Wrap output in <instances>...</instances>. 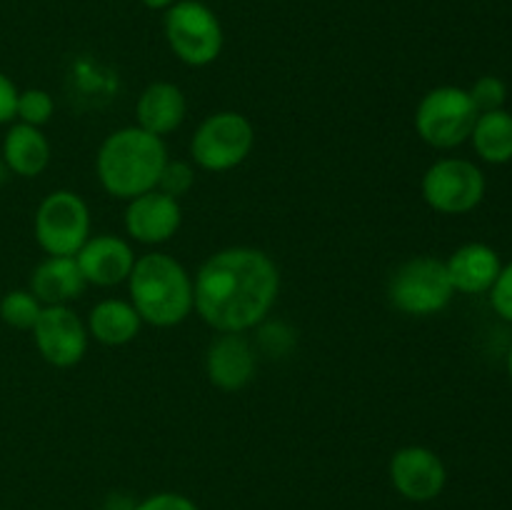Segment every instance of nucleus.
Returning <instances> with one entry per match:
<instances>
[{
  "label": "nucleus",
  "mask_w": 512,
  "mask_h": 510,
  "mask_svg": "<svg viewBox=\"0 0 512 510\" xmlns=\"http://www.w3.org/2000/svg\"><path fill=\"white\" fill-rule=\"evenodd\" d=\"M183 220L180 203L158 188L128 200L125 208V230L133 240L145 245H158L173 238Z\"/></svg>",
  "instance_id": "nucleus-12"
},
{
  "label": "nucleus",
  "mask_w": 512,
  "mask_h": 510,
  "mask_svg": "<svg viewBox=\"0 0 512 510\" xmlns=\"http://www.w3.org/2000/svg\"><path fill=\"white\" fill-rule=\"evenodd\" d=\"M205 370L215 388L240 390L253 380L255 353L240 333H223L210 343Z\"/></svg>",
  "instance_id": "nucleus-14"
},
{
  "label": "nucleus",
  "mask_w": 512,
  "mask_h": 510,
  "mask_svg": "<svg viewBox=\"0 0 512 510\" xmlns=\"http://www.w3.org/2000/svg\"><path fill=\"white\" fill-rule=\"evenodd\" d=\"M470 100L475 103L478 113H490V110H500L508 98V85L498 78V75H480L468 90Z\"/></svg>",
  "instance_id": "nucleus-23"
},
{
  "label": "nucleus",
  "mask_w": 512,
  "mask_h": 510,
  "mask_svg": "<svg viewBox=\"0 0 512 510\" xmlns=\"http://www.w3.org/2000/svg\"><path fill=\"white\" fill-rule=\"evenodd\" d=\"M445 465L435 450L423 448V445H408L400 448L390 460V480L395 490L415 503L438 498L440 490L445 488Z\"/></svg>",
  "instance_id": "nucleus-11"
},
{
  "label": "nucleus",
  "mask_w": 512,
  "mask_h": 510,
  "mask_svg": "<svg viewBox=\"0 0 512 510\" xmlns=\"http://www.w3.org/2000/svg\"><path fill=\"white\" fill-rule=\"evenodd\" d=\"M255 145L253 123L243 113L208 115L190 140V158L210 173H225L243 163Z\"/></svg>",
  "instance_id": "nucleus-7"
},
{
  "label": "nucleus",
  "mask_w": 512,
  "mask_h": 510,
  "mask_svg": "<svg viewBox=\"0 0 512 510\" xmlns=\"http://www.w3.org/2000/svg\"><path fill=\"white\" fill-rule=\"evenodd\" d=\"M33 228L48 255H75L90 238V210L73 190H53L40 200Z\"/></svg>",
  "instance_id": "nucleus-8"
},
{
  "label": "nucleus",
  "mask_w": 512,
  "mask_h": 510,
  "mask_svg": "<svg viewBox=\"0 0 512 510\" xmlns=\"http://www.w3.org/2000/svg\"><path fill=\"white\" fill-rule=\"evenodd\" d=\"M165 163L168 148L163 138L128 125L103 140L95 155V173L105 193L118 200H133L158 188Z\"/></svg>",
  "instance_id": "nucleus-2"
},
{
  "label": "nucleus",
  "mask_w": 512,
  "mask_h": 510,
  "mask_svg": "<svg viewBox=\"0 0 512 510\" xmlns=\"http://www.w3.org/2000/svg\"><path fill=\"white\" fill-rule=\"evenodd\" d=\"M8 173H10V170H8V165H5L3 160H0V183H3V180L8 178Z\"/></svg>",
  "instance_id": "nucleus-29"
},
{
  "label": "nucleus",
  "mask_w": 512,
  "mask_h": 510,
  "mask_svg": "<svg viewBox=\"0 0 512 510\" xmlns=\"http://www.w3.org/2000/svg\"><path fill=\"white\" fill-rule=\"evenodd\" d=\"M445 268H448L450 283H453V288L458 293L480 295L490 293L493 283L498 280L503 263H500V255L490 245L468 243L460 245L445 260Z\"/></svg>",
  "instance_id": "nucleus-15"
},
{
  "label": "nucleus",
  "mask_w": 512,
  "mask_h": 510,
  "mask_svg": "<svg viewBox=\"0 0 512 510\" xmlns=\"http://www.w3.org/2000/svg\"><path fill=\"white\" fill-rule=\"evenodd\" d=\"M470 93L455 85H440L423 95L415 110V130L428 145L440 150L463 145L478 120Z\"/></svg>",
  "instance_id": "nucleus-6"
},
{
  "label": "nucleus",
  "mask_w": 512,
  "mask_h": 510,
  "mask_svg": "<svg viewBox=\"0 0 512 510\" xmlns=\"http://www.w3.org/2000/svg\"><path fill=\"white\" fill-rule=\"evenodd\" d=\"M75 263H78L85 283L110 288V285L128 280L130 270L135 265V253L123 238L103 233L85 240L83 248L75 253Z\"/></svg>",
  "instance_id": "nucleus-13"
},
{
  "label": "nucleus",
  "mask_w": 512,
  "mask_h": 510,
  "mask_svg": "<svg viewBox=\"0 0 512 510\" xmlns=\"http://www.w3.org/2000/svg\"><path fill=\"white\" fill-rule=\"evenodd\" d=\"M473 148L485 163L503 165L512 160V115L505 108L480 113L470 133Z\"/></svg>",
  "instance_id": "nucleus-20"
},
{
  "label": "nucleus",
  "mask_w": 512,
  "mask_h": 510,
  "mask_svg": "<svg viewBox=\"0 0 512 510\" xmlns=\"http://www.w3.org/2000/svg\"><path fill=\"white\" fill-rule=\"evenodd\" d=\"M133 510H198L193 500H188L185 495L178 493H158L150 495L148 500H143L140 505H135Z\"/></svg>",
  "instance_id": "nucleus-26"
},
{
  "label": "nucleus",
  "mask_w": 512,
  "mask_h": 510,
  "mask_svg": "<svg viewBox=\"0 0 512 510\" xmlns=\"http://www.w3.org/2000/svg\"><path fill=\"white\" fill-rule=\"evenodd\" d=\"M140 325H143V320H140L133 303L108 298L93 305L85 328H88V335H93L98 343L113 345L115 348V345H125L135 340V335L140 333Z\"/></svg>",
  "instance_id": "nucleus-19"
},
{
  "label": "nucleus",
  "mask_w": 512,
  "mask_h": 510,
  "mask_svg": "<svg viewBox=\"0 0 512 510\" xmlns=\"http://www.w3.org/2000/svg\"><path fill=\"white\" fill-rule=\"evenodd\" d=\"M195 185V170L193 165L185 163V160H168L160 173L158 190L160 193L170 195V198H183L190 193V188Z\"/></svg>",
  "instance_id": "nucleus-24"
},
{
  "label": "nucleus",
  "mask_w": 512,
  "mask_h": 510,
  "mask_svg": "<svg viewBox=\"0 0 512 510\" xmlns=\"http://www.w3.org/2000/svg\"><path fill=\"white\" fill-rule=\"evenodd\" d=\"M185 113H188V103H185L183 90L168 80L150 83L135 103L138 128L148 130L158 138L178 130L183 125Z\"/></svg>",
  "instance_id": "nucleus-16"
},
{
  "label": "nucleus",
  "mask_w": 512,
  "mask_h": 510,
  "mask_svg": "<svg viewBox=\"0 0 512 510\" xmlns=\"http://www.w3.org/2000/svg\"><path fill=\"white\" fill-rule=\"evenodd\" d=\"M280 273L258 248L235 245L200 265L193 280V308L218 333H243L268 318L278 300Z\"/></svg>",
  "instance_id": "nucleus-1"
},
{
  "label": "nucleus",
  "mask_w": 512,
  "mask_h": 510,
  "mask_svg": "<svg viewBox=\"0 0 512 510\" xmlns=\"http://www.w3.org/2000/svg\"><path fill=\"white\" fill-rule=\"evenodd\" d=\"M43 303L30 290H10L0 300V318L18 330H33Z\"/></svg>",
  "instance_id": "nucleus-21"
},
{
  "label": "nucleus",
  "mask_w": 512,
  "mask_h": 510,
  "mask_svg": "<svg viewBox=\"0 0 512 510\" xmlns=\"http://www.w3.org/2000/svg\"><path fill=\"white\" fill-rule=\"evenodd\" d=\"M33 340L45 363L73 368L88 350V328L68 305H43L33 325Z\"/></svg>",
  "instance_id": "nucleus-10"
},
{
  "label": "nucleus",
  "mask_w": 512,
  "mask_h": 510,
  "mask_svg": "<svg viewBox=\"0 0 512 510\" xmlns=\"http://www.w3.org/2000/svg\"><path fill=\"white\" fill-rule=\"evenodd\" d=\"M163 28L175 58L193 68L215 63L223 50V25L215 10L203 0H175L165 10Z\"/></svg>",
  "instance_id": "nucleus-4"
},
{
  "label": "nucleus",
  "mask_w": 512,
  "mask_h": 510,
  "mask_svg": "<svg viewBox=\"0 0 512 510\" xmlns=\"http://www.w3.org/2000/svg\"><path fill=\"white\" fill-rule=\"evenodd\" d=\"M490 303H493L495 313L503 320L512 323V260L500 268L498 280L490 288Z\"/></svg>",
  "instance_id": "nucleus-25"
},
{
  "label": "nucleus",
  "mask_w": 512,
  "mask_h": 510,
  "mask_svg": "<svg viewBox=\"0 0 512 510\" xmlns=\"http://www.w3.org/2000/svg\"><path fill=\"white\" fill-rule=\"evenodd\" d=\"M140 3L150 10H168L175 0H140Z\"/></svg>",
  "instance_id": "nucleus-28"
},
{
  "label": "nucleus",
  "mask_w": 512,
  "mask_h": 510,
  "mask_svg": "<svg viewBox=\"0 0 512 510\" xmlns=\"http://www.w3.org/2000/svg\"><path fill=\"white\" fill-rule=\"evenodd\" d=\"M83 273L75 255H48L30 275V293L43 305H68L85 293Z\"/></svg>",
  "instance_id": "nucleus-17"
},
{
  "label": "nucleus",
  "mask_w": 512,
  "mask_h": 510,
  "mask_svg": "<svg viewBox=\"0 0 512 510\" xmlns=\"http://www.w3.org/2000/svg\"><path fill=\"white\" fill-rule=\"evenodd\" d=\"M3 163L20 178H38L50 163V143L35 125L18 123L3 140Z\"/></svg>",
  "instance_id": "nucleus-18"
},
{
  "label": "nucleus",
  "mask_w": 512,
  "mask_h": 510,
  "mask_svg": "<svg viewBox=\"0 0 512 510\" xmlns=\"http://www.w3.org/2000/svg\"><path fill=\"white\" fill-rule=\"evenodd\" d=\"M455 288L450 283L445 260L418 255L393 270L388 280V300L395 310L415 318L435 315L448 308Z\"/></svg>",
  "instance_id": "nucleus-5"
},
{
  "label": "nucleus",
  "mask_w": 512,
  "mask_h": 510,
  "mask_svg": "<svg viewBox=\"0 0 512 510\" xmlns=\"http://www.w3.org/2000/svg\"><path fill=\"white\" fill-rule=\"evenodd\" d=\"M18 95L20 90L15 88L13 80L5 73H0V125L15 120V113H18Z\"/></svg>",
  "instance_id": "nucleus-27"
},
{
  "label": "nucleus",
  "mask_w": 512,
  "mask_h": 510,
  "mask_svg": "<svg viewBox=\"0 0 512 510\" xmlns=\"http://www.w3.org/2000/svg\"><path fill=\"white\" fill-rule=\"evenodd\" d=\"M128 290L140 320L155 328H173L193 313V278L173 255L145 253L135 258Z\"/></svg>",
  "instance_id": "nucleus-3"
},
{
  "label": "nucleus",
  "mask_w": 512,
  "mask_h": 510,
  "mask_svg": "<svg viewBox=\"0 0 512 510\" xmlns=\"http://www.w3.org/2000/svg\"><path fill=\"white\" fill-rule=\"evenodd\" d=\"M53 110L55 100L48 90L28 88L18 95V113H15V118H20V123L40 128V125H45L53 118Z\"/></svg>",
  "instance_id": "nucleus-22"
},
{
  "label": "nucleus",
  "mask_w": 512,
  "mask_h": 510,
  "mask_svg": "<svg viewBox=\"0 0 512 510\" xmlns=\"http://www.w3.org/2000/svg\"><path fill=\"white\" fill-rule=\"evenodd\" d=\"M508 375H510V380H512V345H510V353H508Z\"/></svg>",
  "instance_id": "nucleus-30"
},
{
  "label": "nucleus",
  "mask_w": 512,
  "mask_h": 510,
  "mask_svg": "<svg viewBox=\"0 0 512 510\" xmlns=\"http://www.w3.org/2000/svg\"><path fill=\"white\" fill-rule=\"evenodd\" d=\"M423 198L433 210L445 215H463L478 208L485 195V175L465 158L435 160L423 175Z\"/></svg>",
  "instance_id": "nucleus-9"
}]
</instances>
